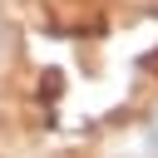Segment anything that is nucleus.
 Masks as SVG:
<instances>
[{
	"mask_svg": "<svg viewBox=\"0 0 158 158\" xmlns=\"http://www.w3.org/2000/svg\"><path fill=\"white\" fill-rule=\"evenodd\" d=\"M5 54H10V25L0 20V64H5Z\"/></svg>",
	"mask_w": 158,
	"mask_h": 158,
	"instance_id": "f257e3e1",
	"label": "nucleus"
},
{
	"mask_svg": "<svg viewBox=\"0 0 158 158\" xmlns=\"http://www.w3.org/2000/svg\"><path fill=\"white\" fill-rule=\"evenodd\" d=\"M148 143H153V153H158V109H153V118H148Z\"/></svg>",
	"mask_w": 158,
	"mask_h": 158,
	"instance_id": "f03ea898",
	"label": "nucleus"
}]
</instances>
